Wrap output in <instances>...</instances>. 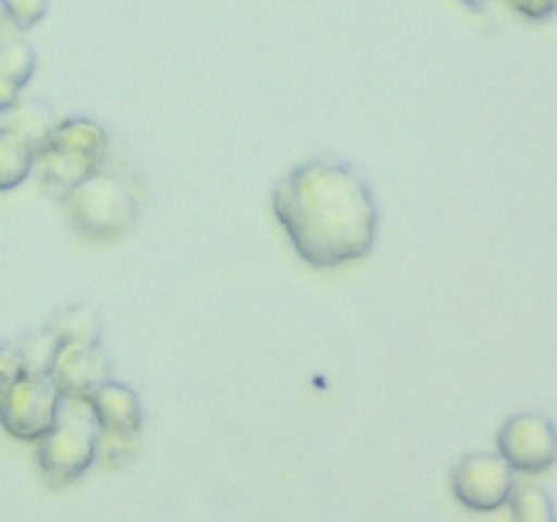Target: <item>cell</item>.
Listing matches in <instances>:
<instances>
[{
  "label": "cell",
  "instance_id": "6",
  "mask_svg": "<svg viewBox=\"0 0 557 522\" xmlns=\"http://www.w3.org/2000/svg\"><path fill=\"white\" fill-rule=\"evenodd\" d=\"M515 484V468L500 455H468L451 471L457 500L473 511H493L504 506Z\"/></svg>",
  "mask_w": 557,
  "mask_h": 522
},
{
  "label": "cell",
  "instance_id": "3",
  "mask_svg": "<svg viewBox=\"0 0 557 522\" xmlns=\"http://www.w3.org/2000/svg\"><path fill=\"white\" fill-rule=\"evenodd\" d=\"M65 210L82 234L92 239H114L134 223L136 199L114 174L92 172L63 196Z\"/></svg>",
  "mask_w": 557,
  "mask_h": 522
},
{
  "label": "cell",
  "instance_id": "5",
  "mask_svg": "<svg viewBox=\"0 0 557 522\" xmlns=\"http://www.w3.org/2000/svg\"><path fill=\"white\" fill-rule=\"evenodd\" d=\"M38 440V465L49 484H71L96 460V433L79 419L58 413V422Z\"/></svg>",
  "mask_w": 557,
  "mask_h": 522
},
{
  "label": "cell",
  "instance_id": "12",
  "mask_svg": "<svg viewBox=\"0 0 557 522\" xmlns=\"http://www.w3.org/2000/svg\"><path fill=\"white\" fill-rule=\"evenodd\" d=\"M58 343H82V346H96L98 343V321L92 313L79 308H71L58 315L52 326H49Z\"/></svg>",
  "mask_w": 557,
  "mask_h": 522
},
{
  "label": "cell",
  "instance_id": "11",
  "mask_svg": "<svg viewBox=\"0 0 557 522\" xmlns=\"http://www.w3.org/2000/svg\"><path fill=\"white\" fill-rule=\"evenodd\" d=\"M515 522H555L553 500L539 484L522 482L515 484L509 495Z\"/></svg>",
  "mask_w": 557,
  "mask_h": 522
},
{
  "label": "cell",
  "instance_id": "4",
  "mask_svg": "<svg viewBox=\"0 0 557 522\" xmlns=\"http://www.w3.org/2000/svg\"><path fill=\"white\" fill-rule=\"evenodd\" d=\"M60 391L49 375H22L14 386L0 391V424L22 440H36L58 422Z\"/></svg>",
  "mask_w": 557,
  "mask_h": 522
},
{
  "label": "cell",
  "instance_id": "13",
  "mask_svg": "<svg viewBox=\"0 0 557 522\" xmlns=\"http://www.w3.org/2000/svg\"><path fill=\"white\" fill-rule=\"evenodd\" d=\"M139 433H117V430H101L96 435V457L107 465H123L139 449Z\"/></svg>",
  "mask_w": 557,
  "mask_h": 522
},
{
  "label": "cell",
  "instance_id": "8",
  "mask_svg": "<svg viewBox=\"0 0 557 522\" xmlns=\"http://www.w3.org/2000/svg\"><path fill=\"white\" fill-rule=\"evenodd\" d=\"M47 375L54 389L60 391V397L87 402L109 381V364L101 357V351H96V346L60 343Z\"/></svg>",
  "mask_w": 557,
  "mask_h": 522
},
{
  "label": "cell",
  "instance_id": "14",
  "mask_svg": "<svg viewBox=\"0 0 557 522\" xmlns=\"http://www.w3.org/2000/svg\"><path fill=\"white\" fill-rule=\"evenodd\" d=\"M0 71L14 82L16 87L25 85L33 74V54L22 41H9L0 47Z\"/></svg>",
  "mask_w": 557,
  "mask_h": 522
},
{
  "label": "cell",
  "instance_id": "2",
  "mask_svg": "<svg viewBox=\"0 0 557 522\" xmlns=\"http://www.w3.org/2000/svg\"><path fill=\"white\" fill-rule=\"evenodd\" d=\"M103 152H107V134L101 125L90 120H65L54 125L52 136L36 156L44 188L63 199L76 183L101 169Z\"/></svg>",
  "mask_w": 557,
  "mask_h": 522
},
{
  "label": "cell",
  "instance_id": "7",
  "mask_svg": "<svg viewBox=\"0 0 557 522\" xmlns=\"http://www.w3.org/2000/svg\"><path fill=\"white\" fill-rule=\"evenodd\" d=\"M498 451L515 471L539 473L555 462V427L542 413H517L500 427Z\"/></svg>",
  "mask_w": 557,
  "mask_h": 522
},
{
  "label": "cell",
  "instance_id": "15",
  "mask_svg": "<svg viewBox=\"0 0 557 522\" xmlns=\"http://www.w3.org/2000/svg\"><path fill=\"white\" fill-rule=\"evenodd\" d=\"M22 375H25V364H22L20 351L9 346H0V391L14 386Z\"/></svg>",
  "mask_w": 557,
  "mask_h": 522
},
{
  "label": "cell",
  "instance_id": "9",
  "mask_svg": "<svg viewBox=\"0 0 557 522\" xmlns=\"http://www.w3.org/2000/svg\"><path fill=\"white\" fill-rule=\"evenodd\" d=\"M92 419L101 424V430H117V433H139L141 427V406L139 397L123 384L107 381L96 395L87 400Z\"/></svg>",
  "mask_w": 557,
  "mask_h": 522
},
{
  "label": "cell",
  "instance_id": "17",
  "mask_svg": "<svg viewBox=\"0 0 557 522\" xmlns=\"http://www.w3.org/2000/svg\"><path fill=\"white\" fill-rule=\"evenodd\" d=\"M16 90H20V87H16L14 82H11L9 76L0 71V112H9V109H14Z\"/></svg>",
  "mask_w": 557,
  "mask_h": 522
},
{
  "label": "cell",
  "instance_id": "16",
  "mask_svg": "<svg viewBox=\"0 0 557 522\" xmlns=\"http://www.w3.org/2000/svg\"><path fill=\"white\" fill-rule=\"evenodd\" d=\"M3 9L9 11V16L16 25L27 27L41 16L44 0H3Z\"/></svg>",
  "mask_w": 557,
  "mask_h": 522
},
{
  "label": "cell",
  "instance_id": "1",
  "mask_svg": "<svg viewBox=\"0 0 557 522\" xmlns=\"http://www.w3.org/2000/svg\"><path fill=\"white\" fill-rule=\"evenodd\" d=\"M272 210L294 250L310 266L330 270L373 248L379 207L368 183L335 161H308L272 190Z\"/></svg>",
  "mask_w": 557,
  "mask_h": 522
},
{
  "label": "cell",
  "instance_id": "10",
  "mask_svg": "<svg viewBox=\"0 0 557 522\" xmlns=\"http://www.w3.org/2000/svg\"><path fill=\"white\" fill-rule=\"evenodd\" d=\"M36 166V152L14 130L0 128V190H11L25 183Z\"/></svg>",
  "mask_w": 557,
  "mask_h": 522
}]
</instances>
